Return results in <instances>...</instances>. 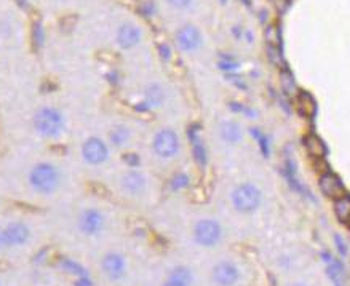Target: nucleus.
Returning a JSON list of instances; mask_svg holds the SVG:
<instances>
[{
	"mask_svg": "<svg viewBox=\"0 0 350 286\" xmlns=\"http://www.w3.org/2000/svg\"><path fill=\"white\" fill-rule=\"evenodd\" d=\"M63 174L52 162H39L29 171V184L34 192L40 195H52L61 187Z\"/></svg>",
	"mask_w": 350,
	"mask_h": 286,
	"instance_id": "nucleus-1",
	"label": "nucleus"
},
{
	"mask_svg": "<svg viewBox=\"0 0 350 286\" xmlns=\"http://www.w3.org/2000/svg\"><path fill=\"white\" fill-rule=\"evenodd\" d=\"M34 128L40 136L46 139H55L63 135V131L66 128V118L63 112L56 109V107L45 106L35 112Z\"/></svg>",
	"mask_w": 350,
	"mask_h": 286,
	"instance_id": "nucleus-2",
	"label": "nucleus"
},
{
	"mask_svg": "<svg viewBox=\"0 0 350 286\" xmlns=\"http://www.w3.org/2000/svg\"><path fill=\"white\" fill-rule=\"evenodd\" d=\"M232 205L238 213L249 214L256 211L262 203V192L255 183L238 184L232 192Z\"/></svg>",
	"mask_w": 350,
	"mask_h": 286,
	"instance_id": "nucleus-3",
	"label": "nucleus"
},
{
	"mask_svg": "<svg viewBox=\"0 0 350 286\" xmlns=\"http://www.w3.org/2000/svg\"><path fill=\"white\" fill-rule=\"evenodd\" d=\"M152 150L157 157H160L163 160L176 159L181 150V139L178 133L173 128H160L154 135Z\"/></svg>",
	"mask_w": 350,
	"mask_h": 286,
	"instance_id": "nucleus-4",
	"label": "nucleus"
},
{
	"mask_svg": "<svg viewBox=\"0 0 350 286\" xmlns=\"http://www.w3.org/2000/svg\"><path fill=\"white\" fill-rule=\"evenodd\" d=\"M194 238H195L197 245H200L203 248L216 246L222 238L221 224L211 218H203V219L197 221L194 225Z\"/></svg>",
	"mask_w": 350,
	"mask_h": 286,
	"instance_id": "nucleus-5",
	"label": "nucleus"
},
{
	"mask_svg": "<svg viewBox=\"0 0 350 286\" xmlns=\"http://www.w3.org/2000/svg\"><path fill=\"white\" fill-rule=\"evenodd\" d=\"M82 157L88 165L99 166L109 160V146L101 138L91 136L82 146Z\"/></svg>",
	"mask_w": 350,
	"mask_h": 286,
	"instance_id": "nucleus-6",
	"label": "nucleus"
},
{
	"mask_svg": "<svg viewBox=\"0 0 350 286\" xmlns=\"http://www.w3.org/2000/svg\"><path fill=\"white\" fill-rule=\"evenodd\" d=\"M120 187H122V192L128 197H141L147 192L149 179L142 171L130 170L120 177Z\"/></svg>",
	"mask_w": 350,
	"mask_h": 286,
	"instance_id": "nucleus-7",
	"label": "nucleus"
},
{
	"mask_svg": "<svg viewBox=\"0 0 350 286\" xmlns=\"http://www.w3.org/2000/svg\"><path fill=\"white\" fill-rule=\"evenodd\" d=\"M106 218L98 208H87L79 216V229L83 235L96 237L104 230Z\"/></svg>",
	"mask_w": 350,
	"mask_h": 286,
	"instance_id": "nucleus-8",
	"label": "nucleus"
},
{
	"mask_svg": "<svg viewBox=\"0 0 350 286\" xmlns=\"http://www.w3.org/2000/svg\"><path fill=\"white\" fill-rule=\"evenodd\" d=\"M240 269L232 261H221L218 262L211 272L214 284L218 286H234L240 280Z\"/></svg>",
	"mask_w": 350,
	"mask_h": 286,
	"instance_id": "nucleus-9",
	"label": "nucleus"
},
{
	"mask_svg": "<svg viewBox=\"0 0 350 286\" xmlns=\"http://www.w3.org/2000/svg\"><path fill=\"white\" fill-rule=\"evenodd\" d=\"M101 269L104 272V275L109 280H112V281L122 280L125 277V273H127L125 256L117 253V251L107 253L101 261Z\"/></svg>",
	"mask_w": 350,
	"mask_h": 286,
	"instance_id": "nucleus-10",
	"label": "nucleus"
},
{
	"mask_svg": "<svg viewBox=\"0 0 350 286\" xmlns=\"http://www.w3.org/2000/svg\"><path fill=\"white\" fill-rule=\"evenodd\" d=\"M5 240H7V248H16L22 246L29 242L31 238V229L28 227V224H24L22 221H15L8 224L7 227H4Z\"/></svg>",
	"mask_w": 350,
	"mask_h": 286,
	"instance_id": "nucleus-11",
	"label": "nucleus"
},
{
	"mask_svg": "<svg viewBox=\"0 0 350 286\" xmlns=\"http://www.w3.org/2000/svg\"><path fill=\"white\" fill-rule=\"evenodd\" d=\"M176 43L183 51H195L202 45V34L195 26H184L176 32Z\"/></svg>",
	"mask_w": 350,
	"mask_h": 286,
	"instance_id": "nucleus-12",
	"label": "nucleus"
},
{
	"mask_svg": "<svg viewBox=\"0 0 350 286\" xmlns=\"http://www.w3.org/2000/svg\"><path fill=\"white\" fill-rule=\"evenodd\" d=\"M318 187L324 197L333 198V200L339 198L345 194V187H344L342 181L339 179V176H336L331 171L323 173L318 177Z\"/></svg>",
	"mask_w": 350,
	"mask_h": 286,
	"instance_id": "nucleus-13",
	"label": "nucleus"
},
{
	"mask_svg": "<svg viewBox=\"0 0 350 286\" xmlns=\"http://www.w3.org/2000/svg\"><path fill=\"white\" fill-rule=\"evenodd\" d=\"M187 136H189V142H190L192 153H194L195 162L200 166H205L208 162V153H207V147H205V142L200 135V126L197 123L190 125L187 128Z\"/></svg>",
	"mask_w": 350,
	"mask_h": 286,
	"instance_id": "nucleus-14",
	"label": "nucleus"
},
{
	"mask_svg": "<svg viewBox=\"0 0 350 286\" xmlns=\"http://www.w3.org/2000/svg\"><path fill=\"white\" fill-rule=\"evenodd\" d=\"M321 259L327 264V275L333 281L334 286H345L344 283V275H345V269L344 264L336 259L330 251H321Z\"/></svg>",
	"mask_w": 350,
	"mask_h": 286,
	"instance_id": "nucleus-15",
	"label": "nucleus"
},
{
	"mask_svg": "<svg viewBox=\"0 0 350 286\" xmlns=\"http://www.w3.org/2000/svg\"><path fill=\"white\" fill-rule=\"evenodd\" d=\"M165 102V91L160 85H157V83H152V85L147 87L146 93H144V101L141 109L142 111H155V109H160Z\"/></svg>",
	"mask_w": 350,
	"mask_h": 286,
	"instance_id": "nucleus-16",
	"label": "nucleus"
},
{
	"mask_svg": "<svg viewBox=\"0 0 350 286\" xmlns=\"http://www.w3.org/2000/svg\"><path fill=\"white\" fill-rule=\"evenodd\" d=\"M141 40V31L135 24H123L117 32V42L122 48H133Z\"/></svg>",
	"mask_w": 350,
	"mask_h": 286,
	"instance_id": "nucleus-17",
	"label": "nucleus"
},
{
	"mask_svg": "<svg viewBox=\"0 0 350 286\" xmlns=\"http://www.w3.org/2000/svg\"><path fill=\"white\" fill-rule=\"evenodd\" d=\"M219 135L226 144H231V146L240 144L241 139H243V131H241L240 123H237L234 120L222 122L221 128H219Z\"/></svg>",
	"mask_w": 350,
	"mask_h": 286,
	"instance_id": "nucleus-18",
	"label": "nucleus"
},
{
	"mask_svg": "<svg viewBox=\"0 0 350 286\" xmlns=\"http://www.w3.org/2000/svg\"><path fill=\"white\" fill-rule=\"evenodd\" d=\"M304 147H306L309 155L313 157V159H317V160L318 159H324V155H327V152H328L327 144H324V142L313 133H310V135H307L304 138Z\"/></svg>",
	"mask_w": 350,
	"mask_h": 286,
	"instance_id": "nucleus-19",
	"label": "nucleus"
},
{
	"mask_svg": "<svg viewBox=\"0 0 350 286\" xmlns=\"http://www.w3.org/2000/svg\"><path fill=\"white\" fill-rule=\"evenodd\" d=\"M297 107L299 112L307 118H312L317 112V101L313 99V96L309 91H299L297 93Z\"/></svg>",
	"mask_w": 350,
	"mask_h": 286,
	"instance_id": "nucleus-20",
	"label": "nucleus"
},
{
	"mask_svg": "<svg viewBox=\"0 0 350 286\" xmlns=\"http://www.w3.org/2000/svg\"><path fill=\"white\" fill-rule=\"evenodd\" d=\"M109 141H111V144L117 149H123L130 144V141H131V131L123 126V125H117L111 129V133H109Z\"/></svg>",
	"mask_w": 350,
	"mask_h": 286,
	"instance_id": "nucleus-21",
	"label": "nucleus"
},
{
	"mask_svg": "<svg viewBox=\"0 0 350 286\" xmlns=\"http://www.w3.org/2000/svg\"><path fill=\"white\" fill-rule=\"evenodd\" d=\"M334 214L339 222L342 224H348L350 222V195L344 194L342 197L334 200Z\"/></svg>",
	"mask_w": 350,
	"mask_h": 286,
	"instance_id": "nucleus-22",
	"label": "nucleus"
},
{
	"mask_svg": "<svg viewBox=\"0 0 350 286\" xmlns=\"http://www.w3.org/2000/svg\"><path fill=\"white\" fill-rule=\"evenodd\" d=\"M280 85H282V90L283 93L286 94L288 98H296L297 96V85H296V80H294V75L291 74V70L288 69H282L280 72Z\"/></svg>",
	"mask_w": 350,
	"mask_h": 286,
	"instance_id": "nucleus-23",
	"label": "nucleus"
},
{
	"mask_svg": "<svg viewBox=\"0 0 350 286\" xmlns=\"http://www.w3.org/2000/svg\"><path fill=\"white\" fill-rule=\"evenodd\" d=\"M249 133L251 136L255 138V141L258 142V146H259V150L262 155L267 159L270 155V142H269V138L265 133H262V131L259 128H251L249 129Z\"/></svg>",
	"mask_w": 350,
	"mask_h": 286,
	"instance_id": "nucleus-24",
	"label": "nucleus"
},
{
	"mask_svg": "<svg viewBox=\"0 0 350 286\" xmlns=\"http://www.w3.org/2000/svg\"><path fill=\"white\" fill-rule=\"evenodd\" d=\"M59 267H61L66 273H70V275H76L77 277H83V275H88V272L83 269L79 262L76 261H72L69 257H64L61 262H59Z\"/></svg>",
	"mask_w": 350,
	"mask_h": 286,
	"instance_id": "nucleus-25",
	"label": "nucleus"
},
{
	"mask_svg": "<svg viewBox=\"0 0 350 286\" xmlns=\"http://www.w3.org/2000/svg\"><path fill=\"white\" fill-rule=\"evenodd\" d=\"M168 278L178 280V281L184 283V284H187V286H190L192 281H194V275H192L190 269H187V267H184V266L174 267V269L170 272V275H168Z\"/></svg>",
	"mask_w": 350,
	"mask_h": 286,
	"instance_id": "nucleus-26",
	"label": "nucleus"
},
{
	"mask_svg": "<svg viewBox=\"0 0 350 286\" xmlns=\"http://www.w3.org/2000/svg\"><path fill=\"white\" fill-rule=\"evenodd\" d=\"M189 183H190V179H189V176L186 173H176L173 176L171 183H170V187H171V190L178 192V190H183V189L189 187Z\"/></svg>",
	"mask_w": 350,
	"mask_h": 286,
	"instance_id": "nucleus-27",
	"label": "nucleus"
},
{
	"mask_svg": "<svg viewBox=\"0 0 350 286\" xmlns=\"http://www.w3.org/2000/svg\"><path fill=\"white\" fill-rule=\"evenodd\" d=\"M334 243H336V248H337V253H339L342 257H347L348 256V246H347L345 240L339 233L334 235Z\"/></svg>",
	"mask_w": 350,
	"mask_h": 286,
	"instance_id": "nucleus-28",
	"label": "nucleus"
},
{
	"mask_svg": "<svg viewBox=\"0 0 350 286\" xmlns=\"http://www.w3.org/2000/svg\"><path fill=\"white\" fill-rule=\"evenodd\" d=\"M32 37H34V42H35V45H37V46L43 45V29L40 26V22H35V24H34Z\"/></svg>",
	"mask_w": 350,
	"mask_h": 286,
	"instance_id": "nucleus-29",
	"label": "nucleus"
},
{
	"mask_svg": "<svg viewBox=\"0 0 350 286\" xmlns=\"http://www.w3.org/2000/svg\"><path fill=\"white\" fill-rule=\"evenodd\" d=\"M123 162H127L128 166H131V168H135V166L139 165V157L136 155V153H127V155L123 157Z\"/></svg>",
	"mask_w": 350,
	"mask_h": 286,
	"instance_id": "nucleus-30",
	"label": "nucleus"
},
{
	"mask_svg": "<svg viewBox=\"0 0 350 286\" xmlns=\"http://www.w3.org/2000/svg\"><path fill=\"white\" fill-rule=\"evenodd\" d=\"M74 286H93V280L90 275H83V277H77L74 281Z\"/></svg>",
	"mask_w": 350,
	"mask_h": 286,
	"instance_id": "nucleus-31",
	"label": "nucleus"
},
{
	"mask_svg": "<svg viewBox=\"0 0 350 286\" xmlns=\"http://www.w3.org/2000/svg\"><path fill=\"white\" fill-rule=\"evenodd\" d=\"M192 0H168V4H170L171 7L174 8H179V10H184L190 5Z\"/></svg>",
	"mask_w": 350,
	"mask_h": 286,
	"instance_id": "nucleus-32",
	"label": "nucleus"
},
{
	"mask_svg": "<svg viewBox=\"0 0 350 286\" xmlns=\"http://www.w3.org/2000/svg\"><path fill=\"white\" fill-rule=\"evenodd\" d=\"M159 51H160L162 59H165V61H168V59H171V50H170V46H168L166 43H162V45L159 46Z\"/></svg>",
	"mask_w": 350,
	"mask_h": 286,
	"instance_id": "nucleus-33",
	"label": "nucleus"
},
{
	"mask_svg": "<svg viewBox=\"0 0 350 286\" xmlns=\"http://www.w3.org/2000/svg\"><path fill=\"white\" fill-rule=\"evenodd\" d=\"M219 67L222 70H227V72H231V70H235L238 67V64L235 61H232V59H229V61H221L219 63Z\"/></svg>",
	"mask_w": 350,
	"mask_h": 286,
	"instance_id": "nucleus-34",
	"label": "nucleus"
},
{
	"mask_svg": "<svg viewBox=\"0 0 350 286\" xmlns=\"http://www.w3.org/2000/svg\"><path fill=\"white\" fill-rule=\"evenodd\" d=\"M141 13L144 15V16H152V13H154V5L152 4H144L142 7H141Z\"/></svg>",
	"mask_w": 350,
	"mask_h": 286,
	"instance_id": "nucleus-35",
	"label": "nucleus"
},
{
	"mask_svg": "<svg viewBox=\"0 0 350 286\" xmlns=\"http://www.w3.org/2000/svg\"><path fill=\"white\" fill-rule=\"evenodd\" d=\"M162 286H187V284L181 283V281H178V280H173V278H166V281H165Z\"/></svg>",
	"mask_w": 350,
	"mask_h": 286,
	"instance_id": "nucleus-36",
	"label": "nucleus"
},
{
	"mask_svg": "<svg viewBox=\"0 0 350 286\" xmlns=\"http://www.w3.org/2000/svg\"><path fill=\"white\" fill-rule=\"evenodd\" d=\"M7 248V240H5V233H4V229H0V249Z\"/></svg>",
	"mask_w": 350,
	"mask_h": 286,
	"instance_id": "nucleus-37",
	"label": "nucleus"
},
{
	"mask_svg": "<svg viewBox=\"0 0 350 286\" xmlns=\"http://www.w3.org/2000/svg\"><path fill=\"white\" fill-rule=\"evenodd\" d=\"M241 2H243L245 5H249V0H241Z\"/></svg>",
	"mask_w": 350,
	"mask_h": 286,
	"instance_id": "nucleus-38",
	"label": "nucleus"
},
{
	"mask_svg": "<svg viewBox=\"0 0 350 286\" xmlns=\"http://www.w3.org/2000/svg\"><path fill=\"white\" fill-rule=\"evenodd\" d=\"M294 286H306V283H296Z\"/></svg>",
	"mask_w": 350,
	"mask_h": 286,
	"instance_id": "nucleus-39",
	"label": "nucleus"
},
{
	"mask_svg": "<svg viewBox=\"0 0 350 286\" xmlns=\"http://www.w3.org/2000/svg\"><path fill=\"white\" fill-rule=\"evenodd\" d=\"M348 229H350V222H348Z\"/></svg>",
	"mask_w": 350,
	"mask_h": 286,
	"instance_id": "nucleus-40",
	"label": "nucleus"
},
{
	"mask_svg": "<svg viewBox=\"0 0 350 286\" xmlns=\"http://www.w3.org/2000/svg\"><path fill=\"white\" fill-rule=\"evenodd\" d=\"M221 2H226V0H221Z\"/></svg>",
	"mask_w": 350,
	"mask_h": 286,
	"instance_id": "nucleus-41",
	"label": "nucleus"
}]
</instances>
